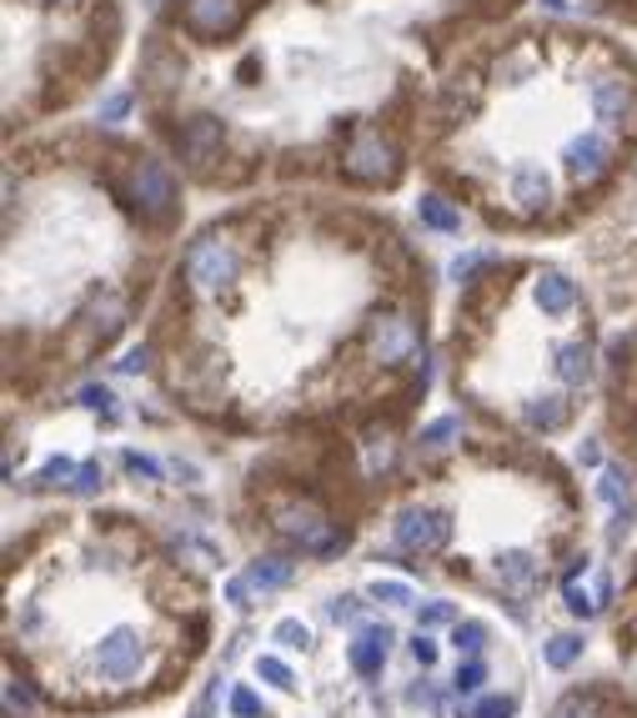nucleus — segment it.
<instances>
[{
  "mask_svg": "<svg viewBox=\"0 0 637 718\" xmlns=\"http://www.w3.org/2000/svg\"><path fill=\"white\" fill-rule=\"evenodd\" d=\"M76 462H71V457H51V462H45L41 468V482L45 488H71V482H76Z\"/></svg>",
  "mask_w": 637,
  "mask_h": 718,
  "instance_id": "obj_23",
  "label": "nucleus"
},
{
  "mask_svg": "<svg viewBox=\"0 0 637 718\" xmlns=\"http://www.w3.org/2000/svg\"><path fill=\"white\" fill-rule=\"evenodd\" d=\"M217 152H221V121L217 116H196V121H186V131H181V156L191 166H211L217 162Z\"/></svg>",
  "mask_w": 637,
  "mask_h": 718,
  "instance_id": "obj_10",
  "label": "nucleus"
},
{
  "mask_svg": "<svg viewBox=\"0 0 637 718\" xmlns=\"http://www.w3.org/2000/svg\"><path fill=\"white\" fill-rule=\"evenodd\" d=\"M257 674L267 678V684H276V688H296L292 684V668L281 664V658H257Z\"/></svg>",
  "mask_w": 637,
  "mask_h": 718,
  "instance_id": "obj_26",
  "label": "nucleus"
},
{
  "mask_svg": "<svg viewBox=\"0 0 637 718\" xmlns=\"http://www.w3.org/2000/svg\"><path fill=\"white\" fill-rule=\"evenodd\" d=\"M447 538H452V518L437 508H407L397 518V543L407 553H442Z\"/></svg>",
  "mask_w": 637,
  "mask_h": 718,
  "instance_id": "obj_6",
  "label": "nucleus"
},
{
  "mask_svg": "<svg viewBox=\"0 0 637 718\" xmlns=\"http://www.w3.org/2000/svg\"><path fill=\"white\" fill-rule=\"evenodd\" d=\"M552 196V181L542 176V166H518L512 171V201H518L522 211H542Z\"/></svg>",
  "mask_w": 637,
  "mask_h": 718,
  "instance_id": "obj_13",
  "label": "nucleus"
},
{
  "mask_svg": "<svg viewBox=\"0 0 637 718\" xmlns=\"http://www.w3.org/2000/svg\"><path fill=\"white\" fill-rule=\"evenodd\" d=\"M537 306L547 316H567L573 312V282H567L562 272H542L537 277Z\"/></svg>",
  "mask_w": 637,
  "mask_h": 718,
  "instance_id": "obj_15",
  "label": "nucleus"
},
{
  "mask_svg": "<svg viewBox=\"0 0 637 718\" xmlns=\"http://www.w3.org/2000/svg\"><path fill=\"white\" fill-rule=\"evenodd\" d=\"M126 468L130 472H136V478H161V468H156V462H152V457H140V452H126Z\"/></svg>",
  "mask_w": 637,
  "mask_h": 718,
  "instance_id": "obj_34",
  "label": "nucleus"
},
{
  "mask_svg": "<svg viewBox=\"0 0 637 718\" xmlns=\"http://www.w3.org/2000/svg\"><path fill=\"white\" fill-rule=\"evenodd\" d=\"M332 618L342 623V618H357V599H336L332 603Z\"/></svg>",
  "mask_w": 637,
  "mask_h": 718,
  "instance_id": "obj_40",
  "label": "nucleus"
},
{
  "mask_svg": "<svg viewBox=\"0 0 637 718\" xmlns=\"http://www.w3.org/2000/svg\"><path fill=\"white\" fill-rule=\"evenodd\" d=\"M542 6H547V11H557V15L567 11V0H542Z\"/></svg>",
  "mask_w": 637,
  "mask_h": 718,
  "instance_id": "obj_42",
  "label": "nucleus"
},
{
  "mask_svg": "<svg viewBox=\"0 0 637 718\" xmlns=\"http://www.w3.org/2000/svg\"><path fill=\"white\" fill-rule=\"evenodd\" d=\"M6 704H11V714H15V708H35V694H31V688H21L15 678H6Z\"/></svg>",
  "mask_w": 637,
  "mask_h": 718,
  "instance_id": "obj_33",
  "label": "nucleus"
},
{
  "mask_svg": "<svg viewBox=\"0 0 637 718\" xmlns=\"http://www.w3.org/2000/svg\"><path fill=\"white\" fill-rule=\"evenodd\" d=\"M607 166H613V142L597 136V131H587V136H577V142L567 146V171H573L577 181H597Z\"/></svg>",
  "mask_w": 637,
  "mask_h": 718,
  "instance_id": "obj_9",
  "label": "nucleus"
},
{
  "mask_svg": "<svg viewBox=\"0 0 637 718\" xmlns=\"http://www.w3.org/2000/svg\"><path fill=\"white\" fill-rule=\"evenodd\" d=\"M276 528L281 538H292L302 553H332L342 538H336V528L322 518L316 508H306V502H292V508H281L276 512Z\"/></svg>",
  "mask_w": 637,
  "mask_h": 718,
  "instance_id": "obj_5",
  "label": "nucleus"
},
{
  "mask_svg": "<svg viewBox=\"0 0 637 718\" xmlns=\"http://www.w3.org/2000/svg\"><path fill=\"white\" fill-rule=\"evenodd\" d=\"M487 643V628L482 623H457V648L462 653H477Z\"/></svg>",
  "mask_w": 637,
  "mask_h": 718,
  "instance_id": "obj_28",
  "label": "nucleus"
},
{
  "mask_svg": "<svg viewBox=\"0 0 637 718\" xmlns=\"http://www.w3.org/2000/svg\"><path fill=\"white\" fill-rule=\"evenodd\" d=\"M552 718H593V708H583V704H562Z\"/></svg>",
  "mask_w": 637,
  "mask_h": 718,
  "instance_id": "obj_41",
  "label": "nucleus"
},
{
  "mask_svg": "<svg viewBox=\"0 0 637 718\" xmlns=\"http://www.w3.org/2000/svg\"><path fill=\"white\" fill-rule=\"evenodd\" d=\"M292 573H296V563L292 558H257V563L247 568V587H261V593H271V587H286L292 583Z\"/></svg>",
  "mask_w": 637,
  "mask_h": 718,
  "instance_id": "obj_14",
  "label": "nucleus"
},
{
  "mask_svg": "<svg viewBox=\"0 0 637 718\" xmlns=\"http://www.w3.org/2000/svg\"><path fill=\"white\" fill-rule=\"evenodd\" d=\"M101 488V468L96 462H86V468L76 472V482H71V492H96Z\"/></svg>",
  "mask_w": 637,
  "mask_h": 718,
  "instance_id": "obj_35",
  "label": "nucleus"
},
{
  "mask_svg": "<svg viewBox=\"0 0 637 718\" xmlns=\"http://www.w3.org/2000/svg\"><path fill=\"white\" fill-rule=\"evenodd\" d=\"M367 347L382 367H397V362H407L417 352V326L401 312H377L367 322Z\"/></svg>",
  "mask_w": 637,
  "mask_h": 718,
  "instance_id": "obj_4",
  "label": "nucleus"
},
{
  "mask_svg": "<svg viewBox=\"0 0 637 718\" xmlns=\"http://www.w3.org/2000/svg\"><path fill=\"white\" fill-rule=\"evenodd\" d=\"M457 433H462V423H457V417H437V423L421 433V447H427V452H442V447H452Z\"/></svg>",
  "mask_w": 637,
  "mask_h": 718,
  "instance_id": "obj_22",
  "label": "nucleus"
},
{
  "mask_svg": "<svg viewBox=\"0 0 637 718\" xmlns=\"http://www.w3.org/2000/svg\"><path fill=\"white\" fill-rule=\"evenodd\" d=\"M557 377L562 382H587L593 377V352L583 347V342H567V347H557Z\"/></svg>",
  "mask_w": 637,
  "mask_h": 718,
  "instance_id": "obj_17",
  "label": "nucleus"
},
{
  "mask_svg": "<svg viewBox=\"0 0 637 718\" xmlns=\"http://www.w3.org/2000/svg\"><path fill=\"white\" fill-rule=\"evenodd\" d=\"M593 111H597V121L617 126V121L633 111V91H627V81L623 76H597L593 81Z\"/></svg>",
  "mask_w": 637,
  "mask_h": 718,
  "instance_id": "obj_11",
  "label": "nucleus"
},
{
  "mask_svg": "<svg viewBox=\"0 0 637 718\" xmlns=\"http://www.w3.org/2000/svg\"><path fill=\"white\" fill-rule=\"evenodd\" d=\"M140 658H146V648H140V638L130 628L106 633V638H101V648H96V664H101V674H106V678L140 674Z\"/></svg>",
  "mask_w": 637,
  "mask_h": 718,
  "instance_id": "obj_7",
  "label": "nucleus"
},
{
  "mask_svg": "<svg viewBox=\"0 0 637 718\" xmlns=\"http://www.w3.org/2000/svg\"><path fill=\"white\" fill-rule=\"evenodd\" d=\"M482 261H487V257H477V251H472V257H457V261H452V277H457V282H467V277H472L477 267H482Z\"/></svg>",
  "mask_w": 637,
  "mask_h": 718,
  "instance_id": "obj_39",
  "label": "nucleus"
},
{
  "mask_svg": "<svg viewBox=\"0 0 637 718\" xmlns=\"http://www.w3.org/2000/svg\"><path fill=\"white\" fill-rule=\"evenodd\" d=\"M231 714H241V718H257V714H261V698L251 694V688H237V694H231Z\"/></svg>",
  "mask_w": 637,
  "mask_h": 718,
  "instance_id": "obj_31",
  "label": "nucleus"
},
{
  "mask_svg": "<svg viewBox=\"0 0 637 718\" xmlns=\"http://www.w3.org/2000/svg\"><path fill=\"white\" fill-rule=\"evenodd\" d=\"M171 201H176L171 171L161 162H136V171H130V207L146 221H166L171 217Z\"/></svg>",
  "mask_w": 637,
  "mask_h": 718,
  "instance_id": "obj_3",
  "label": "nucleus"
},
{
  "mask_svg": "<svg viewBox=\"0 0 637 718\" xmlns=\"http://www.w3.org/2000/svg\"><path fill=\"white\" fill-rule=\"evenodd\" d=\"M387 643H391V633L387 628H367V633H357L352 638V648H346V658H352V668L357 674H382V664H387Z\"/></svg>",
  "mask_w": 637,
  "mask_h": 718,
  "instance_id": "obj_12",
  "label": "nucleus"
},
{
  "mask_svg": "<svg viewBox=\"0 0 637 718\" xmlns=\"http://www.w3.org/2000/svg\"><path fill=\"white\" fill-rule=\"evenodd\" d=\"M181 15L196 35H231L241 25V0H186Z\"/></svg>",
  "mask_w": 637,
  "mask_h": 718,
  "instance_id": "obj_8",
  "label": "nucleus"
},
{
  "mask_svg": "<svg viewBox=\"0 0 637 718\" xmlns=\"http://www.w3.org/2000/svg\"><path fill=\"white\" fill-rule=\"evenodd\" d=\"M411 658H417L421 668H427V664H437V643L427 638V633H417V643H411Z\"/></svg>",
  "mask_w": 637,
  "mask_h": 718,
  "instance_id": "obj_36",
  "label": "nucleus"
},
{
  "mask_svg": "<svg viewBox=\"0 0 637 718\" xmlns=\"http://www.w3.org/2000/svg\"><path fill=\"white\" fill-rule=\"evenodd\" d=\"M237 247L227 237H201L191 251H186V282L201 296H221L231 282H237Z\"/></svg>",
  "mask_w": 637,
  "mask_h": 718,
  "instance_id": "obj_1",
  "label": "nucleus"
},
{
  "mask_svg": "<svg viewBox=\"0 0 637 718\" xmlns=\"http://www.w3.org/2000/svg\"><path fill=\"white\" fill-rule=\"evenodd\" d=\"M417 217H421V227H432V231H457L462 227V211H457L447 196H421Z\"/></svg>",
  "mask_w": 637,
  "mask_h": 718,
  "instance_id": "obj_16",
  "label": "nucleus"
},
{
  "mask_svg": "<svg viewBox=\"0 0 637 718\" xmlns=\"http://www.w3.org/2000/svg\"><path fill=\"white\" fill-rule=\"evenodd\" d=\"M528 423L542 433H557L567 423V407H562V397H537V403H528Z\"/></svg>",
  "mask_w": 637,
  "mask_h": 718,
  "instance_id": "obj_20",
  "label": "nucleus"
},
{
  "mask_svg": "<svg viewBox=\"0 0 637 718\" xmlns=\"http://www.w3.org/2000/svg\"><path fill=\"white\" fill-rule=\"evenodd\" d=\"M152 367V352L146 347H136V352H126V357H121V372H146Z\"/></svg>",
  "mask_w": 637,
  "mask_h": 718,
  "instance_id": "obj_38",
  "label": "nucleus"
},
{
  "mask_svg": "<svg viewBox=\"0 0 637 718\" xmlns=\"http://www.w3.org/2000/svg\"><path fill=\"white\" fill-rule=\"evenodd\" d=\"M512 698H482V704H477V718H512Z\"/></svg>",
  "mask_w": 637,
  "mask_h": 718,
  "instance_id": "obj_32",
  "label": "nucleus"
},
{
  "mask_svg": "<svg viewBox=\"0 0 637 718\" xmlns=\"http://www.w3.org/2000/svg\"><path fill=\"white\" fill-rule=\"evenodd\" d=\"M130 111V96L126 91H111V96H101V121H121Z\"/></svg>",
  "mask_w": 637,
  "mask_h": 718,
  "instance_id": "obj_30",
  "label": "nucleus"
},
{
  "mask_svg": "<svg viewBox=\"0 0 637 718\" xmlns=\"http://www.w3.org/2000/svg\"><path fill=\"white\" fill-rule=\"evenodd\" d=\"M498 577L512 587V593H528L532 583H537V563H532L528 553H502L498 563Z\"/></svg>",
  "mask_w": 637,
  "mask_h": 718,
  "instance_id": "obj_18",
  "label": "nucleus"
},
{
  "mask_svg": "<svg viewBox=\"0 0 637 718\" xmlns=\"http://www.w3.org/2000/svg\"><path fill=\"white\" fill-rule=\"evenodd\" d=\"M276 643H286V648H306V643H312V628L296 623V618H281L276 623Z\"/></svg>",
  "mask_w": 637,
  "mask_h": 718,
  "instance_id": "obj_25",
  "label": "nucleus"
},
{
  "mask_svg": "<svg viewBox=\"0 0 637 718\" xmlns=\"http://www.w3.org/2000/svg\"><path fill=\"white\" fill-rule=\"evenodd\" d=\"M342 166L352 181H367V186L391 181V176H397V146H391L387 136H377V131H362L357 142L346 146Z\"/></svg>",
  "mask_w": 637,
  "mask_h": 718,
  "instance_id": "obj_2",
  "label": "nucleus"
},
{
  "mask_svg": "<svg viewBox=\"0 0 637 718\" xmlns=\"http://www.w3.org/2000/svg\"><path fill=\"white\" fill-rule=\"evenodd\" d=\"M597 498L613 502V508H623V502L633 498V472H627V468H603V482H597Z\"/></svg>",
  "mask_w": 637,
  "mask_h": 718,
  "instance_id": "obj_21",
  "label": "nucleus"
},
{
  "mask_svg": "<svg viewBox=\"0 0 637 718\" xmlns=\"http://www.w3.org/2000/svg\"><path fill=\"white\" fill-rule=\"evenodd\" d=\"M447 618H452L447 603H427V608H421V628H437V623H447Z\"/></svg>",
  "mask_w": 637,
  "mask_h": 718,
  "instance_id": "obj_37",
  "label": "nucleus"
},
{
  "mask_svg": "<svg viewBox=\"0 0 637 718\" xmlns=\"http://www.w3.org/2000/svg\"><path fill=\"white\" fill-rule=\"evenodd\" d=\"M372 599L391 603V608H407V603H411V587L407 583H382V577H377V583H372Z\"/></svg>",
  "mask_w": 637,
  "mask_h": 718,
  "instance_id": "obj_24",
  "label": "nucleus"
},
{
  "mask_svg": "<svg viewBox=\"0 0 637 718\" xmlns=\"http://www.w3.org/2000/svg\"><path fill=\"white\" fill-rule=\"evenodd\" d=\"M81 407H91V413H116V397H111V387H81Z\"/></svg>",
  "mask_w": 637,
  "mask_h": 718,
  "instance_id": "obj_27",
  "label": "nucleus"
},
{
  "mask_svg": "<svg viewBox=\"0 0 637 718\" xmlns=\"http://www.w3.org/2000/svg\"><path fill=\"white\" fill-rule=\"evenodd\" d=\"M482 678H487V668L477 664V658H472V664H462V668H457V694H477V688H482Z\"/></svg>",
  "mask_w": 637,
  "mask_h": 718,
  "instance_id": "obj_29",
  "label": "nucleus"
},
{
  "mask_svg": "<svg viewBox=\"0 0 637 718\" xmlns=\"http://www.w3.org/2000/svg\"><path fill=\"white\" fill-rule=\"evenodd\" d=\"M542 658H547V668H573L577 658H583V638H577V633H557V638L542 648Z\"/></svg>",
  "mask_w": 637,
  "mask_h": 718,
  "instance_id": "obj_19",
  "label": "nucleus"
}]
</instances>
